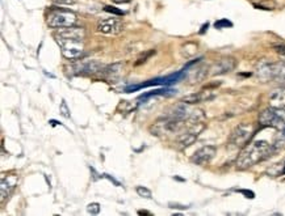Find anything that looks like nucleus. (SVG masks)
Returning a JSON list of instances; mask_svg holds the SVG:
<instances>
[{
    "instance_id": "1",
    "label": "nucleus",
    "mask_w": 285,
    "mask_h": 216,
    "mask_svg": "<svg viewBox=\"0 0 285 216\" xmlns=\"http://www.w3.org/2000/svg\"><path fill=\"white\" fill-rule=\"evenodd\" d=\"M275 152L273 145L269 144L265 140H254L251 143H247L244 145L242 152L238 156L237 165L238 170H246V169L251 168V166L256 165L258 162L263 161L267 157Z\"/></svg>"
},
{
    "instance_id": "2",
    "label": "nucleus",
    "mask_w": 285,
    "mask_h": 216,
    "mask_svg": "<svg viewBox=\"0 0 285 216\" xmlns=\"http://www.w3.org/2000/svg\"><path fill=\"white\" fill-rule=\"evenodd\" d=\"M188 128V121H181V119H173L170 117H162L156 119L153 125L150 126V132L155 136H167L171 134H181Z\"/></svg>"
},
{
    "instance_id": "3",
    "label": "nucleus",
    "mask_w": 285,
    "mask_h": 216,
    "mask_svg": "<svg viewBox=\"0 0 285 216\" xmlns=\"http://www.w3.org/2000/svg\"><path fill=\"white\" fill-rule=\"evenodd\" d=\"M76 21H78V15L75 14L74 11L61 10V8L51 10L46 17V24L51 29L74 27Z\"/></svg>"
},
{
    "instance_id": "4",
    "label": "nucleus",
    "mask_w": 285,
    "mask_h": 216,
    "mask_svg": "<svg viewBox=\"0 0 285 216\" xmlns=\"http://www.w3.org/2000/svg\"><path fill=\"white\" fill-rule=\"evenodd\" d=\"M259 123L263 127H273L277 130L285 128V108H268L263 110L259 115Z\"/></svg>"
},
{
    "instance_id": "5",
    "label": "nucleus",
    "mask_w": 285,
    "mask_h": 216,
    "mask_svg": "<svg viewBox=\"0 0 285 216\" xmlns=\"http://www.w3.org/2000/svg\"><path fill=\"white\" fill-rule=\"evenodd\" d=\"M201 61H203L201 58L200 59H195V61L189 62L184 67V79H187L191 84H197V83H201L203 80H205V78L211 71V68L201 63Z\"/></svg>"
},
{
    "instance_id": "6",
    "label": "nucleus",
    "mask_w": 285,
    "mask_h": 216,
    "mask_svg": "<svg viewBox=\"0 0 285 216\" xmlns=\"http://www.w3.org/2000/svg\"><path fill=\"white\" fill-rule=\"evenodd\" d=\"M57 44L61 48L62 55L66 59H76L84 51V41L75 40V38H62L55 37Z\"/></svg>"
},
{
    "instance_id": "7",
    "label": "nucleus",
    "mask_w": 285,
    "mask_h": 216,
    "mask_svg": "<svg viewBox=\"0 0 285 216\" xmlns=\"http://www.w3.org/2000/svg\"><path fill=\"white\" fill-rule=\"evenodd\" d=\"M252 134H254V127L251 123H239L237 127L231 131L229 143L234 147H244L250 142Z\"/></svg>"
},
{
    "instance_id": "8",
    "label": "nucleus",
    "mask_w": 285,
    "mask_h": 216,
    "mask_svg": "<svg viewBox=\"0 0 285 216\" xmlns=\"http://www.w3.org/2000/svg\"><path fill=\"white\" fill-rule=\"evenodd\" d=\"M217 153V148L214 145H204L200 149H197L196 152L194 153L191 161L196 164V165L204 166L209 164L213 160V157Z\"/></svg>"
},
{
    "instance_id": "9",
    "label": "nucleus",
    "mask_w": 285,
    "mask_h": 216,
    "mask_svg": "<svg viewBox=\"0 0 285 216\" xmlns=\"http://www.w3.org/2000/svg\"><path fill=\"white\" fill-rule=\"evenodd\" d=\"M124 29V25L117 19H103L99 21L98 24V32L102 34H107V36H116L120 34Z\"/></svg>"
},
{
    "instance_id": "10",
    "label": "nucleus",
    "mask_w": 285,
    "mask_h": 216,
    "mask_svg": "<svg viewBox=\"0 0 285 216\" xmlns=\"http://www.w3.org/2000/svg\"><path fill=\"white\" fill-rule=\"evenodd\" d=\"M237 67V61L231 57L221 58L220 61H217L211 67V75L212 76H218V75H225L229 72L234 71Z\"/></svg>"
},
{
    "instance_id": "11",
    "label": "nucleus",
    "mask_w": 285,
    "mask_h": 216,
    "mask_svg": "<svg viewBox=\"0 0 285 216\" xmlns=\"http://www.w3.org/2000/svg\"><path fill=\"white\" fill-rule=\"evenodd\" d=\"M214 97H216V92L212 91V89H204L201 92H196V93L185 96V97L181 98V102L188 105H194L200 104V102L204 101H211Z\"/></svg>"
},
{
    "instance_id": "12",
    "label": "nucleus",
    "mask_w": 285,
    "mask_h": 216,
    "mask_svg": "<svg viewBox=\"0 0 285 216\" xmlns=\"http://www.w3.org/2000/svg\"><path fill=\"white\" fill-rule=\"evenodd\" d=\"M255 74L261 83L273 80V63H268L265 61L259 62L256 70H255Z\"/></svg>"
},
{
    "instance_id": "13",
    "label": "nucleus",
    "mask_w": 285,
    "mask_h": 216,
    "mask_svg": "<svg viewBox=\"0 0 285 216\" xmlns=\"http://www.w3.org/2000/svg\"><path fill=\"white\" fill-rule=\"evenodd\" d=\"M269 106L275 109L285 108V87H278L273 89L269 95Z\"/></svg>"
},
{
    "instance_id": "14",
    "label": "nucleus",
    "mask_w": 285,
    "mask_h": 216,
    "mask_svg": "<svg viewBox=\"0 0 285 216\" xmlns=\"http://www.w3.org/2000/svg\"><path fill=\"white\" fill-rule=\"evenodd\" d=\"M197 136L195 132L189 131V130H185L184 132H181V134H179L176 138V144L179 145L180 148H188L189 145L194 144L195 142H196Z\"/></svg>"
},
{
    "instance_id": "15",
    "label": "nucleus",
    "mask_w": 285,
    "mask_h": 216,
    "mask_svg": "<svg viewBox=\"0 0 285 216\" xmlns=\"http://www.w3.org/2000/svg\"><path fill=\"white\" fill-rule=\"evenodd\" d=\"M16 183V176H7V178H6V176L2 177V187H0V190H2V199H4V198H7L10 195L11 191L15 189Z\"/></svg>"
},
{
    "instance_id": "16",
    "label": "nucleus",
    "mask_w": 285,
    "mask_h": 216,
    "mask_svg": "<svg viewBox=\"0 0 285 216\" xmlns=\"http://www.w3.org/2000/svg\"><path fill=\"white\" fill-rule=\"evenodd\" d=\"M79 71L87 72V74H96V72L99 71H104V66L96 61L87 62V63H84L80 68H79Z\"/></svg>"
},
{
    "instance_id": "17",
    "label": "nucleus",
    "mask_w": 285,
    "mask_h": 216,
    "mask_svg": "<svg viewBox=\"0 0 285 216\" xmlns=\"http://www.w3.org/2000/svg\"><path fill=\"white\" fill-rule=\"evenodd\" d=\"M273 81L285 83V64L273 63Z\"/></svg>"
},
{
    "instance_id": "18",
    "label": "nucleus",
    "mask_w": 285,
    "mask_h": 216,
    "mask_svg": "<svg viewBox=\"0 0 285 216\" xmlns=\"http://www.w3.org/2000/svg\"><path fill=\"white\" fill-rule=\"evenodd\" d=\"M173 92H176V91H173V89H170V88L155 89V91L147 92V93H143V95H141V96H139V100L153 97V96H168V95H172Z\"/></svg>"
},
{
    "instance_id": "19",
    "label": "nucleus",
    "mask_w": 285,
    "mask_h": 216,
    "mask_svg": "<svg viewBox=\"0 0 285 216\" xmlns=\"http://www.w3.org/2000/svg\"><path fill=\"white\" fill-rule=\"evenodd\" d=\"M122 71V64L120 63H116L113 66H109V67L104 68V72L108 75V78L111 79H115L116 76H119Z\"/></svg>"
},
{
    "instance_id": "20",
    "label": "nucleus",
    "mask_w": 285,
    "mask_h": 216,
    "mask_svg": "<svg viewBox=\"0 0 285 216\" xmlns=\"http://www.w3.org/2000/svg\"><path fill=\"white\" fill-rule=\"evenodd\" d=\"M136 191L139 196H142L145 199H151V198H153L151 190H149L147 187H145V186H137Z\"/></svg>"
},
{
    "instance_id": "21",
    "label": "nucleus",
    "mask_w": 285,
    "mask_h": 216,
    "mask_svg": "<svg viewBox=\"0 0 285 216\" xmlns=\"http://www.w3.org/2000/svg\"><path fill=\"white\" fill-rule=\"evenodd\" d=\"M183 49H187V51H185V50L183 51L184 57L191 58V57H194V55L196 54L197 45L196 44H187V45H185V46H184Z\"/></svg>"
},
{
    "instance_id": "22",
    "label": "nucleus",
    "mask_w": 285,
    "mask_h": 216,
    "mask_svg": "<svg viewBox=\"0 0 285 216\" xmlns=\"http://www.w3.org/2000/svg\"><path fill=\"white\" fill-rule=\"evenodd\" d=\"M59 113H61L62 117H65V118H70V115H71L70 109H68V106H67V102H66L65 100L61 102V106H59Z\"/></svg>"
},
{
    "instance_id": "23",
    "label": "nucleus",
    "mask_w": 285,
    "mask_h": 216,
    "mask_svg": "<svg viewBox=\"0 0 285 216\" xmlns=\"http://www.w3.org/2000/svg\"><path fill=\"white\" fill-rule=\"evenodd\" d=\"M214 27L217 28V29H224V28L233 27V24H231L229 20H226V19H221V20H218V21H216V23H214Z\"/></svg>"
},
{
    "instance_id": "24",
    "label": "nucleus",
    "mask_w": 285,
    "mask_h": 216,
    "mask_svg": "<svg viewBox=\"0 0 285 216\" xmlns=\"http://www.w3.org/2000/svg\"><path fill=\"white\" fill-rule=\"evenodd\" d=\"M87 212L91 215H98L100 212V204L99 203H89L87 206Z\"/></svg>"
},
{
    "instance_id": "25",
    "label": "nucleus",
    "mask_w": 285,
    "mask_h": 216,
    "mask_svg": "<svg viewBox=\"0 0 285 216\" xmlns=\"http://www.w3.org/2000/svg\"><path fill=\"white\" fill-rule=\"evenodd\" d=\"M104 11H106V12H109V14L117 15V16H124V12H122V11L117 10V8L112 7V6H106V7H104Z\"/></svg>"
},
{
    "instance_id": "26",
    "label": "nucleus",
    "mask_w": 285,
    "mask_h": 216,
    "mask_svg": "<svg viewBox=\"0 0 285 216\" xmlns=\"http://www.w3.org/2000/svg\"><path fill=\"white\" fill-rule=\"evenodd\" d=\"M239 192H242L243 195H246V198H250V199L255 198V194L252 191H250V190H239Z\"/></svg>"
},
{
    "instance_id": "27",
    "label": "nucleus",
    "mask_w": 285,
    "mask_h": 216,
    "mask_svg": "<svg viewBox=\"0 0 285 216\" xmlns=\"http://www.w3.org/2000/svg\"><path fill=\"white\" fill-rule=\"evenodd\" d=\"M171 208H180V209H187L188 206H181V204H177V203H170Z\"/></svg>"
},
{
    "instance_id": "28",
    "label": "nucleus",
    "mask_w": 285,
    "mask_h": 216,
    "mask_svg": "<svg viewBox=\"0 0 285 216\" xmlns=\"http://www.w3.org/2000/svg\"><path fill=\"white\" fill-rule=\"evenodd\" d=\"M55 3H61V4H70V3H74L75 0H53Z\"/></svg>"
},
{
    "instance_id": "29",
    "label": "nucleus",
    "mask_w": 285,
    "mask_h": 216,
    "mask_svg": "<svg viewBox=\"0 0 285 216\" xmlns=\"http://www.w3.org/2000/svg\"><path fill=\"white\" fill-rule=\"evenodd\" d=\"M112 2L116 4H125V3H129V2H132V0H112Z\"/></svg>"
},
{
    "instance_id": "30",
    "label": "nucleus",
    "mask_w": 285,
    "mask_h": 216,
    "mask_svg": "<svg viewBox=\"0 0 285 216\" xmlns=\"http://www.w3.org/2000/svg\"><path fill=\"white\" fill-rule=\"evenodd\" d=\"M138 213H139V215H150L147 211H138Z\"/></svg>"
},
{
    "instance_id": "31",
    "label": "nucleus",
    "mask_w": 285,
    "mask_h": 216,
    "mask_svg": "<svg viewBox=\"0 0 285 216\" xmlns=\"http://www.w3.org/2000/svg\"><path fill=\"white\" fill-rule=\"evenodd\" d=\"M281 173H282V174H285V165H284V168H282V170H281Z\"/></svg>"
},
{
    "instance_id": "32",
    "label": "nucleus",
    "mask_w": 285,
    "mask_h": 216,
    "mask_svg": "<svg viewBox=\"0 0 285 216\" xmlns=\"http://www.w3.org/2000/svg\"><path fill=\"white\" fill-rule=\"evenodd\" d=\"M282 131H284V134H285V128H284V130H282Z\"/></svg>"
}]
</instances>
